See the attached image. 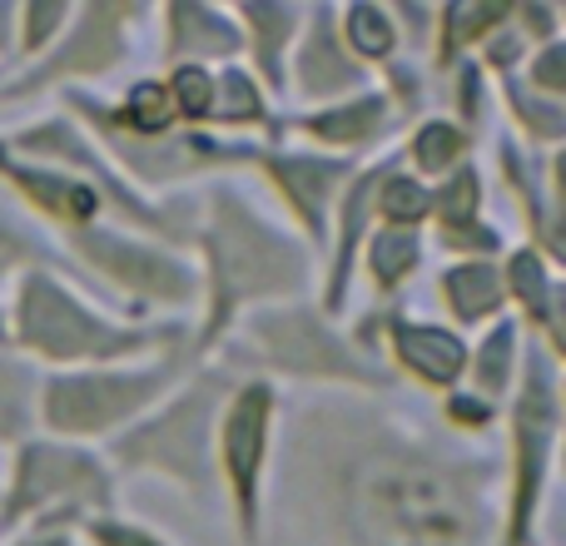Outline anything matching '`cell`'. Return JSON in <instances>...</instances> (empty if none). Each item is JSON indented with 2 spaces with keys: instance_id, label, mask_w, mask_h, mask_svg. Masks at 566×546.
I'll use <instances>...</instances> for the list:
<instances>
[{
  "instance_id": "2",
  "label": "cell",
  "mask_w": 566,
  "mask_h": 546,
  "mask_svg": "<svg viewBox=\"0 0 566 546\" xmlns=\"http://www.w3.org/2000/svg\"><path fill=\"white\" fill-rule=\"evenodd\" d=\"M159 378H80V382H55L50 388V422L55 428H105V422L135 412Z\"/></svg>"
},
{
  "instance_id": "13",
  "label": "cell",
  "mask_w": 566,
  "mask_h": 546,
  "mask_svg": "<svg viewBox=\"0 0 566 546\" xmlns=\"http://www.w3.org/2000/svg\"><path fill=\"white\" fill-rule=\"evenodd\" d=\"M175 90H179V105H185V115H205L209 109V75L205 70H179V80H175Z\"/></svg>"
},
{
  "instance_id": "9",
  "label": "cell",
  "mask_w": 566,
  "mask_h": 546,
  "mask_svg": "<svg viewBox=\"0 0 566 546\" xmlns=\"http://www.w3.org/2000/svg\"><path fill=\"white\" fill-rule=\"evenodd\" d=\"M378 115H382V105L378 99H363V105H353V109H338V115H328V119H318V135L323 139H363L373 125H378Z\"/></svg>"
},
{
  "instance_id": "1",
  "label": "cell",
  "mask_w": 566,
  "mask_h": 546,
  "mask_svg": "<svg viewBox=\"0 0 566 546\" xmlns=\"http://www.w3.org/2000/svg\"><path fill=\"white\" fill-rule=\"evenodd\" d=\"M20 318H25V338L35 343L40 353H50V358H80V353L95 358V353H105L109 343H115L99 323H90L85 313L45 279L25 283V308H20Z\"/></svg>"
},
{
  "instance_id": "15",
  "label": "cell",
  "mask_w": 566,
  "mask_h": 546,
  "mask_svg": "<svg viewBox=\"0 0 566 546\" xmlns=\"http://www.w3.org/2000/svg\"><path fill=\"white\" fill-rule=\"evenodd\" d=\"M472 195H478V185H472V175H462L458 185L442 195V219H452V224H462V219H472Z\"/></svg>"
},
{
  "instance_id": "22",
  "label": "cell",
  "mask_w": 566,
  "mask_h": 546,
  "mask_svg": "<svg viewBox=\"0 0 566 546\" xmlns=\"http://www.w3.org/2000/svg\"><path fill=\"white\" fill-rule=\"evenodd\" d=\"M557 254L566 259V229H557Z\"/></svg>"
},
{
  "instance_id": "18",
  "label": "cell",
  "mask_w": 566,
  "mask_h": 546,
  "mask_svg": "<svg viewBox=\"0 0 566 546\" xmlns=\"http://www.w3.org/2000/svg\"><path fill=\"white\" fill-rule=\"evenodd\" d=\"M507 333H497V338L488 343V353H482V358H488V372H482V378H488V388H502V378H507Z\"/></svg>"
},
{
  "instance_id": "8",
  "label": "cell",
  "mask_w": 566,
  "mask_h": 546,
  "mask_svg": "<svg viewBox=\"0 0 566 546\" xmlns=\"http://www.w3.org/2000/svg\"><path fill=\"white\" fill-rule=\"evenodd\" d=\"M412 259H418V244H412L408 234H378L373 239L368 264H373V273H378V283H398L402 273L412 269Z\"/></svg>"
},
{
  "instance_id": "14",
  "label": "cell",
  "mask_w": 566,
  "mask_h": 546,
  "mask_svg": "<svg viewBox=\"0 0 566 546\" xmlns=\"http://www.w3.org/2000/svg\"><path fill=\"white\" fill-rule=\"evenodd\" d=\"M422 209H428V195H422L418 185H408V179L388 185V214L392 219H418Z\"/></svg>"
},
{
  "instance_id": "3",
  "label": "cell",
  "mask_w": 566,
  "mask_h": 546,
  "mask_svg": "<svg viewBox=\"0 0 566 546\" xmlns=\"http://www.w3.org/2000/svg\"><path fill=\"white\" fill-rule=\"evenodd\" d=\"M264 418H269V392L264 388L239 392L234 412H229L224 448H229V472H234V487H239V497H244V502H249V492H254L259 452H264Z\"/></svg>"
},
{
  "instance_id": "21",
  "label": "cell",
  "mask_w": 566,
  "mask_h": 546,
  "mask_svg": "<svg viewBox=\"0 0 566 546\" xmlns=\"http://www.w3.org/2000/svg\"><path fill=\"white\" fill-rule=\"evenodd\" d=\"M99 537L109 546H155L149 537H139V532H125V527H99Z\"/></svg>"
},
{
  "instance_id": "6",
  "label": "cell",
  "mask_w": 566,
  "mask_h": 546,
  "mask_svg": "<svg viewBox=\"0 0 566 546\" xmlns=\"http://www.w3.org/2000/svg\"><path fill=\"white\" fill-rule=\"evenodd\" d=\"M398 353L408 358V368H418L432 382L458 378V368H462L458 338H448L438 328H398Z\"/></svg>"
},
{
  "instance_id": "19",
  "label": "cell",
  "mask_w": 566,
  "mask_h": 546,
  "mask_svg": "<svg viewBox=\"0 0 566 546\" xmlns=\"http://www.w3.org/2000/svg\"><path fill=\"white\" fill-rule=\"evenodd\" d=\"M537 85H547V90H562L566 85V50H547V55L537 60Z\"/></svg>"
},
{
  "instance_id": "4",
  "label": "cell",
  "mask_w": 566,
  "mask_h": 546,
  "mask_svg": "<svg viewBox=\"0 0 566 546\" xmlns=\"http://www.w3.org/2000/svg\"><path fill=\"white\" fill-rule=\"evenodd\" d=\"M264 338L274 343V353H279V363L289 358L293 368H313V372H363L358 363H348V353L338 348V343L328 338V333L318 328V323H298V318H289V323H264Z\"/></svg>"
},
{
  "instance_id": "20",
  "label": "cell",
  "mask_w": 566,
  "mask_h": 546,
  "mask_svg": "<svg viewBox=\"0 0 566 546\" xmlns=\"http://www.w3.org/2000/svg\"><path fill=\"white\" fill-rule=\"evenodd\" d=\"M512 273H517V293H527L532 308H542V273H537V264H532V259H517Z\"/></svg>"
},
{
  "instance_id": "16",
  "label": "cell",
  "mask_w": 566,
  "mask_h": 546,
  "mask_svg": "<svg viewBox=\"0 0 566 546\" xmlns=\"http://www.w3.org/2000/svg\"><path fill=\"white\" fill-rule=\"evenodd\" d=\"M452 40H468L472 30H482L488 20H497V10H482V6H462V10H452Z\"/></svg>"
},
{
  "instance_id": "11",
  "label": "cell",
  "mask_w": 566,
  "mask_h": 546,
  "mask_svg": "<svg viewBox=\"0 0 566 546\" xmlns=\"http://www.w3.org/2000/svg\"><path fill=\"white\" fill-rule=\"evenodd\" d=\"M458 149H462V139H458V129H448V125H428L418 135V165L422 169H448L452 159H458Z\"/></svg>"
},
{
  "instance_id": "12",
  "label": "cell",
  "mask_w": 566,
  "mask_h": 546,
  "mask_svg": "<svg viewBox=\"0 0 566 546\" xmlns=\"http://www.w3.org/2000/svg\"><path fill=\"white\" fill-rule=\"evenodd\" d=\"M129 115H135L139 129H165L169 125V99L159 85H139L135 95H129Z\"/></svg>"
},
{
  "instance_id": "17",
  "label": "cell",
  "mask_w": 566,
  "mask_h": 546,
  "mask_svg": "<svg viewBox=\"0 0 566 546\" xmlns=\"http://www.w3.org/2000/svg\"><path fill=\"white\" fill-rule=\"evenodd\" d=\"M224 90H229V99H224V115H229V119H239V115H254V109H259L254 90H249L239 75H229V80H224Z\"/></svg>"
},
{
  "instance_id": "23",
  "label": "cell",
  "mask_w": 566,
  "mask_h": 546,
  "mask_svg": "<svg viewBox=\"0 0 566 546\" xmlns=\"http://www.w3.org/2000/svg\"><path fill=\"white\" fill-rule=\"evenodd\" d=\"M557 175H562V189H566V159H562V169H557Z\"/></svg>"
},
{
  "instance_id": "10",
  "label": "cell",
  "mask_w": 566,
  "mask_h": 546,
  "mask_svg": "<svg viewBox=\"0 0 566 546\" xmlns=\"http://www.w3.org/2000/svg\"><path fill=\"white\" fill-rule=\"evenodd\" d=\"M348 40L363 50V55H388L392 30H388V20H382L373 6H358V10L348 15Z\"/></svg>"
},
{
  "instance_id": "5",
  "label": "cell",
  "mask_w": 566,
  "mask_h": 546,
  "mask_svg": "<svg viewBox=\"0 0 566 546\" xmlns=\"http://www.w3.org/2000/svg\"><path fill=\"white\" fill-rule=\"evenodd\" d=\"M99 264H109L119 273V279L139 283V288H155V293H185V273L175 264H165L159 254H149V249H129V244H115V239H105V244H95Z\"/></svg>"
},
{
  "instance_id": "7",
  "label": "cell",
  "mask_w": 566,
  "mask_h": 546,
  "mask_svg": "<svg viewBox=\"0 0 566 546\" xmlns=\"http://www.w3.org/2000/svg\"><path fill=\"white\" fill-rule=\"evenodd\" d=\"M448 298L462 318H482V313L497 308L502 283L492 269H458V273H448Z\"/></svg>"
}]
</instances>
